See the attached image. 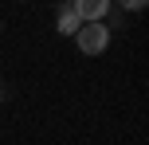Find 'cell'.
Returning <instances> with one entry per match:
<instances>
[{"label":"cell","instance_id":"obj_5","mask_svg":"<svg viewBox=\"0 0 149 145\" xmlns=\"http://www.w3.org/2000/svg\"><path fill=\"white\" fill-rule=\"evenodd\" d=\"M0 31H4V24H0Z\"/></svg>","mask_w":149,"mask_h":145},{"label":"cell","instance_id":"obj_3","mask_svg":"<svg viewBox=\"0 0 149 145\" xmlns=\"http://www.w3.org/2000/svg\"><path fill=\"white\" fill-rule=\"evenodd\" d=\"M55 24H59V31H63V35H74V31L82 28V20L74 16V4H63V8H59V20H55Z\"/></svg>","mask_w":149,"mask_h":145},{"label":"cell","instance_id":"obj_2","mask_svg":"<svg viewBox=\"0 0 149 145\" xmlns=\"http://www.w3.org/2000/svg\"><path fill=\"white\" fill-rule=\"evenodd\" d=\"M74 16L82 24H106V12H110V0H71Z\"/></svg>","mask_w":149,"mask_h":145},{"label":"cell","instance_id":"obj_1","mask_svg":"<svg viewBox=\"0 0 149 145\" xmlns=\"http://www.w3.org/2000/svg\"><path fill=\"white\" fill-rule=\"evenodd\" d=\"M74 43H79L82 55H102L106 47H110V28H106V24H82V28L74 31Z\"/></svg>","mask_w":149,"mask_h":145},{"label":"cell","instance_id":"obj_4","mask_svg":"<svg viewBox=\"0 0 149 145\" xmlns=\"http://www.w3.org/2000/svg\"><path fill=\"white\" fill-rule=\"evenodd\" d=\"M0 102H4V86H0Z\"/></svg>","mask_w":149,"mask_h":145}]
</instances>
